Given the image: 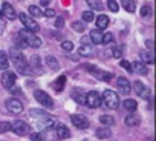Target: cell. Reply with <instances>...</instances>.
Segmentation results:
<instances>
[{"instance_id":"cell-48","label":"cell","mask_w":156,"mask_h":141,"mask_svg":"<svg viewBox=\"0 0 156 141\" xmlns=\"http://www.w3.org/2000/svg\"><path fill=\"white\" fill-rule=\"evenodd\" d=\"M51 2H52V0H40V3H41L43 6H46V8H48V5H49Z\"/></svg>"},{"instance_id":"cell-40","label":"cell","mask_w":156,"mask_h":141,"mask_svg":"<svg viewBox=\"0 0 156 141\" xmlns=\"http://www.w3.org/2000/svg\"><path fill=\"white\" fill-rule=\"evenodd\" d=\"M61 49H63V51H66V52H69V51H72V49H73V43H72V42H69V40H64V42L61 43Z\"/></svg>"},{"instance_id":"cell-44","label":"cell","mask_w":156,"mask_h":141,"mask_svg":"<svg viewBox=\"0 0 156 141\" xmlns=\"http://www.w3.org/2000/svg\"><path fill=\"white\" fill-rule=\"evenodd\" d=\"M43 16H44V17H55V9L46 8V9L43 11Z\"/></svg>"},{"instance_id":"cell-27","label":"cell","mask_w":156,"mask_h":141,"mask_svg":"<svg viewBox=\"0 0 156 141\" xmlns=\"http://www.w3.org/2000/svg\"><path fill=\"white\" fill-rule=\"evenodd\" d=\"M46 64H48V67H51L52 70H58V69H60V61H58L54 55H48V57H46Z\"/></svg>"},{"instance_id":"cell-2","label":"cell","mask_w":156,"mask_h":141,"mask_svg":"<svg viewBox=\"0 0 156 141\" xmlns=\"http://www.w3.org/2000/svg\"><path fill=\"white\" fill-rule=\"evenodd\" d=\"M101 103H104V106L107 109H118L119 106V97L115 91L112 89H106L103 92V97H101Z\"/></svg>"},{"instance_id":"cell-49","label":"cell","mask_w":156,"mask_h":141,"mask_svg":"<svg viewBox=\"0 0 156 141\" xmlns=\"http://www.w3.org/2000/svg\"><path fill=\"white\" fill-rule=\"evenodd\" d=\"M0 17H2V9H0Z\"/></svg>"},{"instance_id":"cell-36","label":"cell","mask_w":156,"mask_h":141,"mask_svg":"<svg viewBox=\"0 0 156 141\" xmlns=\"http://www.w3.org/2000/svg\"><path fill=\"white\" fill-rule=\"evenodd\" d=\"M94 19H95V14H94L92 11H84V13H83V22H84V23H90Z\"/></svg>"},{"instance_id":"cell-39","label":"cell","mask_w":156,"mask_h":141,"mask_svg":"<svg viewBox=\"0 0 156 141\" xmlns=\"http://www.w3.org/2000/svg\"><path fill=\"white\" fill-rule=\"evenodd\" d=\"M151 14V6L150 5H142V8H141V16L142 17H148Z\"/></svg>"},{"instance_id":"cell-11","label":"cell","mask_w":156,"mask_h":141,"mask_svg":"<svg viewBox=\"0 0 156 141\" xmlns=\"http://www.w3.org/2000/svg\"><path fill=\"white\" fill-rule=\"evenodd\" d=\"M87 69L90 70V74L94 77H97L98 80H103V81H110L112 80V74L110 72H106V70H101L95 66H87Z\"/></svg>"},{"instance_id":"cell-20","label":"cell","mask_w":156,"mask_h":141,"mask_svg":"<svg viewBox=\"0 0 156 141\" xmlns=\"http://www.w3.org/2000/svg\"><path fill=\"white\" fill-rule=\"evenodd\" d=\"M78 54H80L81 57H92L95 54V48L90 46V45H87V43H83L81 48L78 49Z\"/></svg>"},{"instance_id":"cell-3","label":"cell","mask_w":156,"mask_h":141,"mask_svg":"<svg viewBox=\"0 0 156 141\" xmlns=\"http://www.w3.org/2000/svg\"><path fill=\"white\" fill-rule=\"evenodd\" d=\"M17 35L25 40V43L28 45V48H40V46H41V40H40L34 32H31V31H28V29H20V31L17 32Z\"/></svg>"},{"instance_id":"cell-38","label":"cell","mask_w":156,"mask_h":141,"mask_svg":"<svg viewBox=\"0 0 156 141\" xmlns=\"http://www.w3.org/2000/svg\"><path fill=\"white\" fill-rule=\"evenodd\" d=\"M29 115L31 117H44L46 115V110H43V109H31L29 110Z\"/></svg>"},{"instance_id":"cell-6","label":"cell","mask_w":156,"mask_h":141,"mask_svg":"<svg viewBox=\"0 0 156 141\" xmlns=\"http://www.w3.org/2000/svg\"><path fill=\"white\" fill-rule=\"evenodd\" d=\"M9 130H12L19 136H25V135L29 133V124L25 123L23 120H16L14 123H11V129Z\"/></svg>"},{"instance_id":"cell-1","label":"cell","mask_w":156,"mask_h":141,"mask_svg":"<svg viewBox=\"0 0 156 141\" xmlns=\"http://www.w3.org/2000/svg\"><path fill=\"white\" fill-rule=\"evenodd\" d=\"M11 61L22 75H31L32 74V70H31V67H29V64H28V61H26V58H25V55L20 49L11 51Z\"/></svg>"},{"instance_id":"cell-47","label":"cell","mask_w":156,"mask_h":141,"mask_svg":"<svg viewBox=\"0 0 156 141\" xmlns=\"http://www.w3.org/2000/svg\"><path fill=\"white\" fill-rule=\"evenodd\" d=\"M145 45H147L148 51H153V40H147V42H145Z\"/></svg>"},{"instance_id":"cell-7","label":"cell","mask_w":156,"mask_h":141,"mask_svg":"<svg viewBox=\"0 0 156 141\" xmlns=\"http://www.w3.org/2000/svg\"><path fill=\"white\" fill-rule=\"evenodd\" d=\"M34 97H35V100H37L41 106H44V107H48V109H52V107H54V101H52V98H51L44 91H41V89H35Z\"/></svg>"},{"instance_id":"cell-34","label":"cell","mask_w":156,"mask_h":141,"mask_svg":"<svg viewBox=\"0 0 156 141\" xmlns=\"http://www.w3.org/2000/svg\"><path fill=\"white\" fill-rule=\"evenodd\" d=\"M72 29L76 31V32H84L86 23H84V22H73V23H72Z\"/></svg>"},{"instance_id":"cell-24","label":"cell","mask_w":156,"mask_h":141,"mask_svg":"<svg viewBox=\"0 0 156 141\" xmlns=\"http://www.w3.org/2000/svg\"><path fill=\"white\" fill-rule=\"evenodd\" d=\"M57 136L60 139H67V138H70V130L66 126L58 124V127H57Z\"/></svg>"},{"instance_id":"cell-25","label":"cell","mask_w":156,"mask_h":141,"mask_svg":"<svg viewBox=\"0 0 156 141\" xmlns=\"http://www.w3.org/2000/svg\"><path fill=\"white\" fill-rule=\"evenodd\" d=\"M95 135H97V138H100V139H109V138L112 136V130H110L109 127H100V129H97Z\"/></svg>"},{"instance_id":"cell-14","label":"cell","mask_w":156,"mask_h":141,"mask_svg":"<svg viewBox=\"0 0 156 141\" xmlns=\"http://www.w3.org/2000/svg\"><path fill=\"white\" fill-rule=\"evenodd\" d=\"M133 89H135V92L138 94V97H141V98H150V91L145 88V85L142 83V81H135L133 83Z\"/></svg>"},{"instance_id":"cell-9","label":"cell","mask_w":156,"mask_h":141,"mask_svg":"<svg viewBox=\"0 0 156 141\" xmlns=\"http://www.w3.org/2000/svg\"><path fill=\"white\" fill-rule=\"evenodd\" d=\"M5 106H6V109H8L11 114H22V112H23V103H22L20 100H17V98H9V100H6Z\"/></svg>"},{"instance_id":"cell-45","label":"cell","mask_w":156,"mask_h":141,"mask_svg":"<svg viewBox=\"0 0 156 141\" xmlns=\"http://www.w3.org/2000/svg\"><path fill=\"white\" fill-rule=\"evenodd\" d=\"M119 66H122L126 70H129V72H132V69H130V63L129 61H126V60H121L119 61Z\"/></svg>"},{"instance_id":"cell-15","label":"cell","mask_w":156,"mask_h":141,"mask_svg":"<svg viewBox=\"0 0 156 141\" xmlns=\"http://www.w3.org/2000/svg\"><path fill=\"white\" fill-rule=\"evenodd\" d=\"M130 69H132V72L135 74H139V75H147L148 74V69L145 66V63H142L141 60H136L130 64Z\"/></svg>"},{"instance_id":"cell-4","label":"cell","mask_w":156,"mask_h":141,"mask_svg":"<svg viewBox=\"0 0 156 141\" xmlns=\"http://www.w3.org/2000/svg\"><path fill=\"white\" fill-rule=\"evenodd\" d=\"M19 19H20V22L23 23L25 29H28V31H31V32H34V34H37V32L40 31V26H38V25L35 23V20H34L32 17H29L28 14L22 13V14H19Z\"/></svg>"},{"instance_id":"cell-21","label":"cell","mask_w":156,"mask_h":141,"mask_svg":"<svg viewBox=\"0 0 156 141\" xmlns=\"http://www.w3.org/2000/svg\"><path fill=\"white\" fill-rule=\"evenodd\" d=\"M72 98H73L78 104H84L86 94H84V91H81L80 88H75V89H72Z\"/></svg>"},{"instance_id":"cell-28","label":"cell","mask_w":156,"mask_h":141,"mask_svg":"<svg viewBox=\"0 0 156 141\" xmlns=\"http://www.w3.org/2000/svg\"><path fill=\"white\" fill-rule=\"evenodd\" d=\"M122 107L126 110H129V112H135L138 109V103L135 100H132V98H127V100L122 101Z\"/></svg>"},{"instance_id":"cell-13","label":"cell","mask_w":156,"mask_h":141,"mask_svg":"<svg viewBox=\"0 0 156 141\" xmlns=\"http://www.w3.org/2000/svg\"><path fill=\"white\" fill-rule=\"evenodd\" d=\"M16 80H17L16 74L6 70V72H3V75H2V86H3L5 89H11V88L16 85Z\"/></svg>"},{"instance_id":"cell-19","label":"cell","mask_w":156,"mask_h":141,"mask_svg":"<svg viewBox=\"0 0 156 141\" xmlns=\"http://www.w3.org/2000/svg\"><path fill=\"white\" fill-rule=\"evenodd\" d=\"M124 123H126V126H129V127H136V126L141 124V118H139V115H136V114H129V115L124 118Z\"/></svg>"},{"instance_id":"cell-23","label":"cell","mask_w":156,"mask_h":141,"mask_svg":"<svg viewBox=\"0 0 156 141\" xmlns=\"http://www.w3.org/2000/svg\"><path fill=\"white\" fill-rule=\"evenodd\" d=\"M89 37H90V42L94 45H101V42H103V32L100 29H92Z\"/></svg>"},{"instance_id":"cell-43","label":"cell","mask_w":156,"mask_h":141,"mask_svg":"<svg viewBox=\"0 0 156 141\" xmlns=\"http://www.w3.org/2000/svg\"><path fill=\"white\" fill-rule=\"evenodd\" d=\"M31 139H32V141H43V139H44V135L40 133V132H37V133H31Z\"/></svg>"},{"instance_id":"cell-26","label":"cell","mask_w":156,"mask_h":141,"mask_svg":"<svg viewBox=\"0 0 156 141\" xmlns=\"http://www.w3.org/2000/svg\"><path fill=\"white\" fill-rule=\"evenodd\" d=\"M121 6L127 13H135L136 11V2L135 0H121Z\"/></svg>"},{"instance_id":"cell-30","label":"cell","mask_w":156,"mask_h":141,"mask_svg":"<svg viewBox=\"0 0 156 141\" xmlns=\"http://www.w3.org/2000/svg\"><path fill=\"white\" fill-rule=\"evenodd\" d=\"M9 67V58H8V54L5 51H0V69L6 70Z\"/></svg>"},{"instance_id":"cell-42","label":"cell","mask_w":156,"mask_h":141,"mask_svg":"<svg viewBox=\"0 0 156 141\" xmlns=\"http://www.w3.org/2000/svg\"><path fill=\"white\" fill-rule=\"evenodd\" d=\"M113 42V35L110 34V32H107V34H103V42L101 43H104V45H109V43H112Z\"/></svg>"},{"instance_id":"cell-18","label":"cell","mask_w":156,"mask_h":141,"mask_svg":"<svg viewBox=\"0 0 156 141\" xmlns=\"http://www.w3.org/2000/svg\"><path fill=\"white\" fill-rule=\"evenodd\" d=\"M139 57H141V61L145 63V64H153L154 63V55H153V51H148V49H141L139 51Z\"/></svg>"},{"instance_id":"cell-12","label":"cell","mask_w":156,"mask_h":141,"mask_svg":"<svg viewBox=\"0 0 156 141\" xmlns=\"http://www.w3.org/2000/svg\"><path fill=\"white\" fill-rule=\"evenodd\" d=\"M116 86H118V91H119L121 95H129L130 91H132V85L126 77H119L116 80Z\"/></svg>"},{"instance_id":"cell-35","label":"cell","mask_w":156,"mask_h":141,"mask_svg":"<svg viewBox=\"0 0 156 141\" xmlns=\"http://www.w3.org/2000/svg\"><path fill=\"white\" fill-rule=\"evenodd\" d=\"M109 54H110L112 57H115V58H121V57H122V51H121L119 46H112Z\"/></svg>"},{"instance_id":"cell-17","label":"cell","mask_w":156,"mask_h":141,"mask_svg":"<svg viewBox=\"0 0 156 141\" xmlns=\"http://www.w3.org/2000/svg\"><path fill=\"white\" fill-rule=\"evenodd\" d=\"M29 67H31V70H32V74H43V67H41V63H40V57L38 55H34V57H31V60H29Z\"/></svg>"},{"instance_id":"cell-33","label":"cell","mask_w":156,"mask_h":141,"mask_svg":"<svg viewBox=\"0 0 156 141\" xmlns=\"http://www.w3.org/2000/svg\"><path fill=\"white\" fill-rule=\"evenodd\" d=\"M86 3L95 11H103V3L100 0H86Z\"/></svg>"},{"instance_id":"cell-22","label":"cell","mask_w":156,"mask_h":141,"mask_svg":"<svg viewBox=\"0 0 156 141\" xmlns=\"http://www.w3.org/2000/svg\"><path fill=\"white\" fill-rule=\"evenodd\" d=\"M109 17L107 16H104V14H101V16H98L97 17V29H100V31H103V29H106L107 26H109Z\"/></svg>"},{"instance_id":"cell-5","label":"cell","mask_w":156,"mask_h":141,"mask_svg":"<svg viewBox=\"0 0 156 141\" xmlns=\"http://www.w3.org/2000/svg\"><path fill=\"white\" fill-rule=\"evenodd\" d=\"M84 104H87L90 109H97L101 106V95L97 92V91H89L86 94V98H84Z\"/></svg>"},{"instance_id":"cell-41","label":"cell","mask_w":156,"mask_h":141,"mask_svg":"<svg viewBox=\"0 0 156 141\" xmlns=\"http://www.w3.org/2000/svg\"><path fill=\"white\" fill-rule=\"evenodd\" d=\"M9 129H11V123H8V121H2V123H0V133L8 132Z\"/></svg>"},{"instance_id":"cell-16","label":"cell","mask_w":156,"mask_h":141,"mask_svg":"<svg viewBox=\"0 0 156 141\" xmlns=\"http://www.w3.org/2000/svg\"><path fill=\"white\" fill-rule=\"evenodd\" d=\"M2 16H5L8 20L17 19V13H16L14 6H12L11 3H8V2H5V3L2 5Z\"/></svg>"},{"instance_id":"cell-31","label":"cell","mask_w":156,"mask_h":141,"mask_svg":"<svg viewBox=\"0 0 156 141\" xmlns=\"http://www.w3.org/2000/svg\"><path fill=\"white\" fill-rule=\"evenodd\" d=\"M28 11H29V14H31L32 17H35V19H38V17L43 16V11H41L38 6H35V5H31V6L28 8Z\"/></svg>"},{"instance_id":"cell-10","label":"cell","mask_w":156,"mask_h":141,"mask_svg":"<svg viewBox=\"0 0 156 141\" xmlns=\"http://www.w3.org/2000/svg\"><path fill=\"white\" fill-rule=\"evenodd\" d=\"M55 124H57V120H55L54 117H48V115L41 117V118L37 121V127H38L40 130H49V129H52Z\"/></svg>"},{"instance_id":"cell-8","label":"cell","mask_w":156,"mask_h":141,"mask_svg":"<svg viewBox=\"0 0 156 141\" xmlns=\"http://www.w3.org/2000/svg\"><path fill=\"white\" fill-rule=\"evenodd\" d=\"M70 121H72V124H73L75 127H78V129H87V127L90 126L89 120H87L84 115H80V114H73V115L70 117Z\"/></svg>"},{"instance_id":"cell-37","label":"cell","mask_w":156,"mask_h":141,"mask_svg":"<svg viewBox=\"0 0 156 141\" xmlns=\"http://www.w3.org/2000/svg\"><path fill=\"white\" fill-rule=\"evenodd\" d=\"M107 6L112 13H118V9H119V5L116 3V0H107Z\"/></svg>"},{"instance_id":"cell-46","label":"cell","mask_w":156,"mask_h":141,"mask_svg":"<svg viewBox=\"0 0 156 141\" xmlns=\"http://www.w3.org/2000/svg\"><path fill=\"white\" fill-rule=\"evenodd\" d=\"M64 26V20L61 19V17H58L57 20H55V28H63Z\"/></svg>"},{"instance_id":"cell-29","label":"cell","mask_w":156,"mask_h":141,"mask_svg":"<svg viewBox=\"0 0 156 141\" xmlns=\"http://www.w3.org/2000/svg\"><path fill=\"white\" fill-rule=\"evenodd\" d=\"M64 85H66V77L64 75H60L55 81H54V89H55V92H61L63 89H64Z\"/></svg>"},{"instance_id":"cell-32","label":"cell","mask_w":156,"mask_h":141,"mask_svg":"<svg viewBox=\"0 0 156 141\" xmlns=\"http://www.w3.org/2000/svg\"><path fill=\"white\" fill-rule=\"evenodd\" d=\"M100 121H101V124H104V126H113V124H115V118H113L112 115H101V117H100Z\"/></svg>"}]
</instances>
